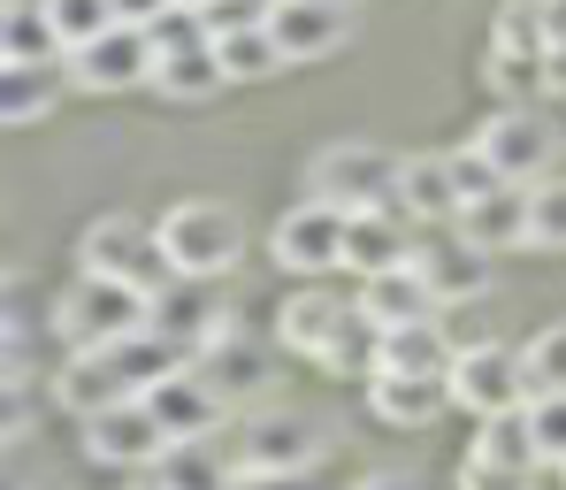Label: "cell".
I'll use <instances>...</instances> for the list:
<instances>
[{
    "instance_id": "1",
    "label": "cell",
    "mask_w": 566,
    "mask_h": 490,
    "mask_svg": "<svg viewBox=\"0 0 566 490\" xmlns=\"http://www.w3.org/2000/svg\"><path fill=\"white\" fill-rule=\"evenodd\" d=\"M276 337L298 353V361H314L322 376H376V322L353 306V299H329V292H291L276 306Z\"/></svg>"
},
{
    "instance_id": "2",
    "label": "cell",
    "mask_w": 566,
    "mask_h": 490,
    "mask_svg": "<svg viewBox=\"0 0 566 490\" xmlns=\"http://www.w3.org/2000/svg\"><path fill=\"white\" fill-rule=\"evenodd\" d=\"M398 185H406V154H390L376 138H337L306 161V192L360 215V207H398Z\"/></svg>"
},
{
    "instance_id": "3",
    "label": "cell",
    "mask_w": 566,
    "mask_h": 490,
    "mask_svg": "<svg viewBox=\"0 0 566 490\" xmlns=\"http://www.w3.org/2000/svg\"><path fill=\"white\" fill-rule=\"evenodd\" d=\"M138 330H154V299L115 284V277H93V269H85L70 292L54 299V337H62L70 353H85V345H123V337H138Z\"/></svg>"
},
{
    "instance_id": "4",
    "label": "cell",
    "mask_w": 566,
    "mask_h": 490,
    "mask_svg": "<svg viewBox=\"0 0 566 490\" xmlns=\"http://www.w3.org/2000/svg\"><path fill=\"white\" fill-rule=\"evenodd\" d=\"M154 230H161V246H169L177 277H199V284L230 277V269H238V253H245V222H238L222 199H177Z\"/></svg>"
},
{
    "instance_id": "5",
    "label": "cell",
    "mask_w": 566,
    "mask_h": 490,
    "mask_svg": "<svg viewBox=\"0 0 566 490\" xmlns=\"http://www.w3.org/2000/svg\"><path fill=\"white\" fill-rule=\"evenodd\" d=\"M77 253H85L93 277H115V284H130V292H146V299H161L177 284V261H169L161 230H146V222H130V215H99Z\"/></svg>"
},
{
    "instance_id": "6",
    "label": "cell",
    "mask_w": 566,
    "mask_h": 490,
    "mask_svg": "<svg viewBox=\"0 0 566 490\" xmlns=\"http://www.w3.org/2000/svg\"><path fill=\"white\" fill-rule=\"evenodd\" d=\"M154 62H161V46L138 23H107L99 39L62 54V70H70L77 93H138V85H154Z\"/></svg>"
},
{
    "instance_id": "7",
    "label": "cell",
    "mask_w": 566,
    "mask_h": 490,
    "mask_svg": "<svg viewBox=\"0 0 566 490\" xmlns=\"http://www.w3.org/2000/svg\"><path fill=\"white\" fill-rule=\"evenodd\" d=\"M452 406H468L474 421L528 406V361H521V345H497V337L460 345L452 353Z\"/></svg>"
},
{
    "instance_id": "8",
    "label": "cell",
    "mask_w": 566,
    "mask_h": 490,
    "mask_svg": "<svg viewBox=\"0 0 566 490\" xmlns=\"http://www.w3.org/2000/svg\"><path fill=\"white\" fill-rule=\"evenodd\" d=\"M474 146L490 154V169H497L505 185H544V177L559 169V131H552L536 107H513V100L474 131Z\"/></svg>"
},
{
    "instance_id": "9",
    "label": "cell",
    "mask_w": 566,
    "mask_h": 490,
    "mask_svg": "<svg viewBox=\"0 0 566 490\" xmlns=\"http://www.w3.org/2000/svg\"><path fill=\"white\" fill-rule=\"evenodd\" d=\"M345 207H329V199H298L291 215H283L276 230H269V253H276V269H291L298 284H314V277H329V269H345Z\"/></svg>"
},
{
    "instance_id": "10",
    "label": "cell",
    "mask_w": 566,
    "mask_h": 490,
    "mask_svg": "<svg viewBox=\"0 0 566 490\" xmlns=\"http://www.w3.org/2000/svg\"><path fill=\"white\" fill-rule=\"evenodd\" d=\"M169 445H177V437L161 429V414H154L146 398H123V406H99V414H85V460H99V468L146 476V468H154Z\"/></svg>"
},
{
    "instance_id": "11",
    "label": "cell",
    "mask_w": 566,
    "mask_h": 490,
    "mask_svg": "<svg viewBox=\"0 0 566 490\" xmlns=\"http://www.w3.org/2000/svg\"><path fill=\"white\" fill-rule=\"evenodd\" d=\"M314 460H322V429L298 414H253L238 429V452H230L238 476H306Z\"/></svg>"
},
{
    "instance_id": "12",
    "label": "cell",
    "mask_w": 566,
    "mask_h": 490,
    "mask_svg": "<svg viewBox=\"0 0 566 490\" xmlns=\"http://www.w3.org/2000/svg\"><path fill=\"white\" fill-rule=\"evenodd\" d=\"M191 368H199L214 392L230 398V406H253V398L269 392V345H261V337H245L230 314H222V322L191 345Z\"/></svg>"
},
{
    "instance_id": "13",
    "label": "cell",
    "mask_w": 566,
    "mask_h": 490,
    "mask_svg": "<svg viewBox=\"0 0 566 490\" xmlns=\"http://www.w3.org/2000/svg\"><path fill=\"white\" fill-rule=\"evenodd\" d=\"M269 31H276L283 62L306 70V62H329L353 39V8H337V0H276L269 8Z\"/></svg>"
},
{
    "instance_id": "14",
    "label": "cell",
    "mask_w": 566,
    "mask_h": 490,
    "mask_svg": "<svg viewBox=\"0 0 566 490\" xmlns=\"http://www.w3.org/2000/svg\"><path fill=\"white\" fill-rule=\"evenodd\" d=\"M413 269L429 277L437 306H460V299H482V292H490V253H482V246H468L452 222H444V238H421V246H413Z\"/></svg>"
},
{
    "instance_id": "15",
    "label": "cell",
    "mask_w": 566,
    "mask_h": 490,
    "mask_svg": "<svg viewBox=\"0 0 566 490\" xmlns=\"http://www.w3.org/2000/svg\"><path fill=\"white\" fill-rule=\"evenodd\" d=\"M146 406L161 414V429H169L177 445H185V437H214V429H222V414H230V398L214 392L191 361H185V368H169V376L146 392Z\"/></svg>"
},
{
    "instance_id": "16",
    "label": "cell",
    "mask_w": 566,
    "mask_h": 490,
    "mask_svg": "<svg viewBox=\"0 0 566 490\" xmlns=\"http://www.w3.org/2000/svg\"><path fill=\"white\" fill-rule=\"evenodd\" d=\"M123 398H138L130 392V376L115 368V353L107 345H85V353H70L62 368H54V406L62 414H99V406H123Z\"/></svg>"
},
{
    "instance_id": "17",
    "label": "cell",
    "mask_w": 566,
    "mask_h": 490,
    "mask_svg": "<svg viewBox=\"0 0 566 490\" xmlns=\"http://www.w3.org/2000/svg\"><path fill=\"white\" fill-rule=\"evenodd\" d=\"M398 261H413V215L406 207H360L345 222V269L376 277V269H398Z\"/></svg>"
},
{
    "instance_id": "18",
    "label": "cell",
    "mask_w": 566,
    "mask_h": 490,
    "mask_svg": "<svg viewBox=\"0 0 566 490\" xmlns=\"http://www.w3.org/2000/svg\"><path fill=\"white\" fill-rule=\"evenodd\" d=\"M444 406H452V376H398V368L368 376V414L390 429H429Z\"/></svg>"
},
{
    "instance_id": "19",
    "label": "cell",
    "mask_w": 566,
    "mask_h": 490,
    "mask_svg": "<svg viewBox=\"0 0 566 490\" xmlns=\"http://www.w3.org/2000/svg\"><path fill=\"white\" fill-rule=\"evenodd\" d=\"M452 353H460V345H452V330H444V306L376 337V368H398V376H452Z\"/></svg>"
},
{
    "instance_id": "20",
    "label": "cell",
    "mask_w": 566,
    "mask_h": 490,
    "mask_svg": "<svg viewBox=\"0 0 566 490\" xmlns=\"http://www.w3.org/2000/svg\"><path fill=\"white\" fill-rule=\"evenodd\" d=\"M468 246L482 253H513V246H528V185H490L482 199L460 207V222H452Z\"/></svg>"
},
{
    "instance_id": "21",
    "label": "cell",
    "mask_w": 566,
    "mask_h": 490,
    "mask_svg": "<svg viewBox=\"0 0 566 490\" xmlns=\"http://www.w3.org/2000/svg\"><path fill=\"white\" fill-rule=\"evenodd\" d=\"M70 93V70L62 62H0V123L8 131H31L46 123Z\"/></svg>"
},
{
    "instance_id": "22",
    "label": "cell",
    "mask_w": 566,
    "mask_h": 490,
    "mask_svg": "<svg viewBox=\"0 0 566 490\" xmlns=\"http://www.w3.org/2000/svg\"><path fill=\"white\" fill-rule=\"evenodd\" d=\"M353 306H360L376 330H398V322H421V314H437V292H429V277H421L413 261H398V269H376V277H360Z\"/></svg>"
},
{
    "instance_id": "23",
    "label": "cell",
    "mask_w": 566,
    "mask_h": 490,
    "mask_svg": "<svg viewBox=\"0 0 566 490\" xmlns=\"http://www.w3.org/2000/svg\"><path fill=\"white\" fill-rule=\"evenodd\" d=\"M398 207L413 215V222H460V177H452V154H413L406 161V185H398Z\"/></svg>"
},
{
    "instance_id": "24",
    "label": "cell",
    "mask_w": 566,
    "mask_h": 490,
    "mask_svg": "<svg viewBox=\"0 0 566 490\" xmlns=\"http://www.w3.org/2000/svg\"><path fill=\"white\" fill-rule=\"evenodd\" d=\"M230 483H238V468H230V460H214V452H207V437L169 445V452L138 476V490H230Z\"/></svg>"
},
{
    "instance_id": "25",
    "label": "cell",
    "mask_w": 566,
    "mask_h": 490,
    "mask_svg": "<svg viewBox=\"0 0 566 490\" xmlns=\"http://www.w3.org/2000/svg\"><path fill=\"white\" fill-rule=\"evenodd\" d=\"M222 85H230V70H222L214 39L177 46V54H161V62H154V93H161V100H214Z\"/></svg>"
},
{
    "instance_id": "26",
    "label": "cell",
    "mask_w": 566,
    "mask_h": 490,
    "mask_svg": "<svg viewBox=\"0 0 566 490\" xmlns=\"http://www.w3.org/2000/svg\"><path fill=\"white\" fill-rule=\"evenodd\" d=\"M214 54H222L230 85H269V77H283V70H291L269 23H238V31H214Z\"/></svg>"
},
{
    "instance_id": "27",
    "label": "cell",
    "mask_w": 566,
    "mask_h": 490,
    "mask_svg": "<svg viewBox=\"0 0 566 490\" xmlns=\"http://www.w3.org/2000/svg\"><path fill=\"white\" fill-rule=\"evenodd\" d=\"M0 62H62V31H54L46 0H8V15H0Z\"/></svg>"
},
{
    "instance_id": "28",
    "label": "cell",
    "mask_w": 566,
    "mask_h": 490,
    "mask_svg": "<svg viewBox=\"0 0 566 490\" xmlns=\"http://www.w3.org/2000/svg\"><path fill=\"white\" fill-rule=\"evenodd\" d=\"M214 322H222V306L199 292V277H177L169 292L154 299V330H161V337H177L185 353L199 345V337H207V330H214Z\"/></svg>"
},
{
    "instance_id": "29",
    "label": "cell",
    "mask_w": 566,
    "mask_h": 490,
    "mask_svg": "<svg viewBox=\"0 0 566 490\" xmlns=\"http://www.w3.org/2000/svg\"><path fill=\"white\" fill-rule=\"evenodd\" d=\"M528 246L536 253H566V177L528 185Z\"/></svg>"
},
{
    "instance_id": "30",
    "label": "cell",
    "mask_w": 566,
    "mask_h": 490,
    "mask_svg": "<svg viewBox=\"0 0 566 490\" xmlns=\"http://www.w3.org/2000/svg\"><path fill=\"white\" fill-rule=\"evenodd\" d=\"M521 361H528V398L566 392V322H552V330H536V337L521 345Z\"/></svg>"
},
{
    "instance_id": "31",
    "label": "cell",
    "mask_w": 566,
    "mask_h": 490,
    "mask_svg": "<svg viewBox=\"0 0 566 490\" xmlns=\"http://www.w3.org/2000/svg\"><path fill=\"white\" fill-rule=\"evenodd\" d=\"M536 460H497V452H468L460 460V490H536Z\"/></svg>"
},
{
    "instance_id": "32",
    "label": "cell",
    "mask_w": 566,
    "mask_h": 490,
    "mask_svg": "<svg viewBox=\"0 0 566 490\" xmlns=\"http://www.w3.org/2000/svg\"><path fill=\"white\" fill-rule=\"evenodd\" d=\"M46 15L62 31V54H70V46H85V39H99L115 23V0H46Z\"/></svg>"
},
{
    "instance_id": "33",
    "label": "cell",
    "mask_w": 566,
    "mask_h": 490,
    "mask_svg": "<svg viewBox=\"0 0 566 490\" xmlns=\"http://www.w3.org/2000/svg\"><path fill=\"white\" fill-rule=\"evenodd\" d=\"M528 437H536V460L544 468H566V392L528 398Z\"/></svg>"
},
{
    "instance_id": "34",
    "label": "cell",
    "mask_w": 566,
    "mask_h": 490,
    "mask_svg": "<svg viewBox=\"0 0 566 490\" xmlns=\"http://www.w3.org/2000/svg\"><path fill=\"white\" fill-rule=\"evenodd\" d=\"M474 452H497V460H536L528 406H513V414H490V421H482V437H474ZM536 468H544V460H536Z\"/></svg>"
},
{
    "instance_id": "35",
    "label": "cell",
    "mask_w": 566,
    "mask_h": 490,
    "mask_svg": "<svg viewBox=\"0 0 566 490\" xmlns=\"http://www.w3.org/2000/svg\"><path fill=\"white\" fill-rule=\"evenodd\" d=\"M452 177H460V192H468V199H482V192H490V185H505V177L490 169V154H482L474 138H468V146H460V154H452Z\"/></svg>"
},
{
    "instance_id": "36",
    "label": "cell",
    "mask_w": 566,
    "mask_h": 490,
    "mask_svg": "<svg viewBox=\"0 0 566 490\" xmlns=\"http://www.w3.org/2000/svg\"><path fill=\"white\" fill-rule=\"evenodd\" d=\"M169 8H177V0H115V23H138V31H146V23H161Z\"/></svg>"
},
{
    "instance_id": "37",
    "label": "cell",
    "mask_w": 566,
    "mask_h": 490,
    "mask_svg": "<svg viewBox=\"0 0 566 490\" xmlns=\"http://www.w3.org/2000/svg\"><path fill=\"white\" fill-rule=\"evenodd\" d=\"M353 490H429L421 476H406V468H382V476H360Z\"/></svg>"
},
{
    "instance_id": "38",
    "label": "cell",
    "mask_w": 566,
    "mask_h": 490,
    "mask_svg": "<svg viewBox=\"0 0 566 490\" xmlns=\"http://www.w3.org/2000/svg\"><path fill=\"white\" fill-rule=\"evenodd\" d=\"M544 100H566V46L544 54Z\"/></svg>"
},
{
    "instance_id": "39",
    "label": "cell",
    "mask_w": 566,
    "mask_h": 490,
    "mask_svg": "<svg viewBox=\"0 0 566 490\" xmlns=\"http://www.w3.org/2000/svg\"><path fill=\"white\" fill-rule=\"evenodd\" d=\"M238 490H306V476H238Z\"/></svg>"
},
{
    "instance_id": "40",
    "label": "cell",
    "mask_w": 566,
    "mask_h": 490,
    "mask_svg": "<svg viewBox=\"0 0 566 490\" xmlns=\"http://www.w3.org/2000/svg\"><path fill=\"white\" fill-rule=\"evenodd\" d=\"M177 8H214V0H177Z\"/></svg>"
},
{
    "instance_id": "41",
    "label": "cell",
    "mask_w": 566,
    "mask_h": 490,
    "mask_svg": "<svg viewBox=\"0 0 566 490\" xmlns=\"http://www.w3.org/2000/svg\"><path fill=\"white\" fill-rule=\"evenodd\" d=\"M337 8H360V0H337Z\"/></svg>"
}]
</instances>
